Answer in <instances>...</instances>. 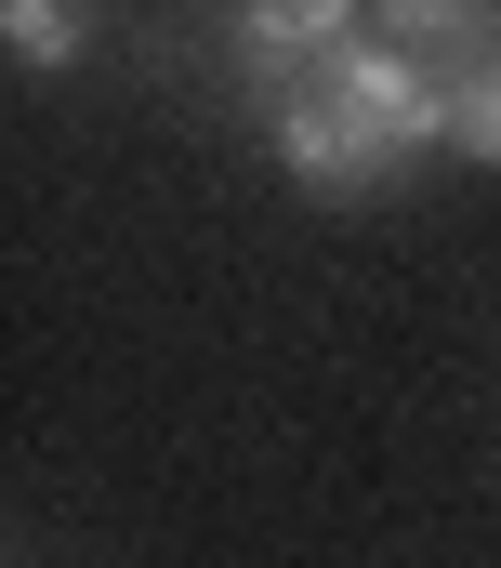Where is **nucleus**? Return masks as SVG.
<instances>
[{"instance_id":"obj_2","label":"nucleus","mask_w":501,"mask_h":568,"mask_svg":"<svg viewBox=\"0 0 501 568\" xmlns=\"http://www.w3.org/2000/svg\"><path fill=\"white\" fill-rule=\"evenodd\" d=\"M396 40L436 67V133H449V159L501 172V13H396Z\"/></svg>"},{"instance_id":"obj_1","label":"nucleus","mask_w":501,"mask_h":568,"mask_svg":"<svg viewBox=\"0 0 501 568\" xmlns=\"http://www.w3.org/2000/svg\"><path fill=\"white\" fill-rule=\"evenodd\" d=\"M264 133L290 159V185H317V199H370V185H396L422 145H449L436 133V67H422L396 27H370L357 53H330L304 93H277Z\"/></svg>"},{"instance_id":"obj_3","label":"nucleus","mask_w":501,"mask_h":568,"mask_svg":"<svg viewBox=\"0 0 501 568\" xmlns=\"http://www.w3.org/2000/svg\"><path fill=\"white\" fill-rule=\"evenodd\" d=\"M357 40H370V13H344V0H264V13L225 27V67H238L250 106H277V93H304L330 53H357Z\"/></svg>"},{"instance_id":"obj_4","label":"nucleus","mask_w":501,"mask_h":568,"mask_svg":"<svg viewBox=\"0 0 501 568\" xmlns=\"http://www.w3.org/2000/svg\"><path fill=\"white\" fill-rule=\"evenodd\" d=\"M0 53H13V67H80V13L13 0V13H0Z\"/></svg>"}]
</instances>
